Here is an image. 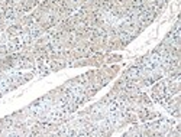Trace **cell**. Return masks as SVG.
I'll return each instance as SVG.
<instances>
[{"label": "cell", "mask_w": 181, "mask_h": 137, "mask_svg": "<svg viewBox=\"0 0 181 137\" xmlns=\"http://www.w3.org/2000/svg\"><path fill=\"white\" fill-rule=\"evenodd\" d=\"M103 72H104L106 75H107L112 80V78H113V76H115L116 74L119 72V66H117V65H113V66H109V68H104V69H103Z\"/></svg>", "instance_id": "6da1fadb"}]
</instances>
